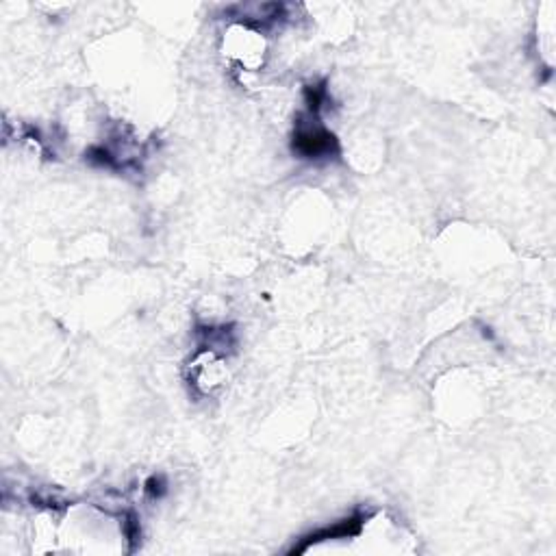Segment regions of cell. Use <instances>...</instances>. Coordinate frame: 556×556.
I'll return each mask as SVG.
<instances>
[{
  "label": "cell",
  "instance_id": "2",
  "mask_svg": "<svg viewBox=\"0 0 556 556\" xmlns=\"http://www.w3.org/2000/svg\"><path fill=\"white\" fill-rule=\"evenodd\" d=\"M363 522H365V517L361 515V513H356V515H352V517H348V519H344V522L335 524L333 528H324V531H320V533H316V535L307 537V544H311V541H318V539H335V537L348 539V537H352V535H359ZM305 548H307V546H305ZM305 548H302V550H305Z\"/></svg>",
  "mask_w": 556,
  "mask_h": 556
},
{
  "label": "cell",
  "instance_id": "3",
  "mask_svg": "<svg viewBox=\"0 0 556 556\" xmlns=\"http://www.w3.org/2000/svg\"><path fill=\"white\" fill-rule=\"evenodd\" d=\"M305 101H307L311 113H318L322 109V103L326 101V90L322 87V85H316V87H307L305 90Z\"/></svg>",
  "mask_w": 556,
  "mask_h": 556
},
{
  "label": "cell",
  "instance_id": "4",
  "mask_svg": "<svg viewBox=\"0 0 556 556\" xmlns=\"http://www.w3.org/2000/svg\"><path fill=\"white\" fill-rule=\"evenodd\" d=\"M146 493H148L150 497H161V495L165 493V480H163L161 476H152V478H148V482H146Z\"/></svg>",
  "mask_w": 556,
  "mask_h": 556
},
{
  "label": "cell",
  "instance_id": "1",
  "mask_svg": "<svg viewBox=\"0 0 556 556\" xmlns=\"http://www.w3.org/2000/svg\"><path fill=\"white\" fill-rule=\"evenodd\" d=\"M294 152H298L305 159H320V156H331L337 152L339 144L337 137L326 131L322 126H298L294 133Z\"/></svg>",
  "mask_w": 556,
  "mask_h": 556
}]
</instances>
